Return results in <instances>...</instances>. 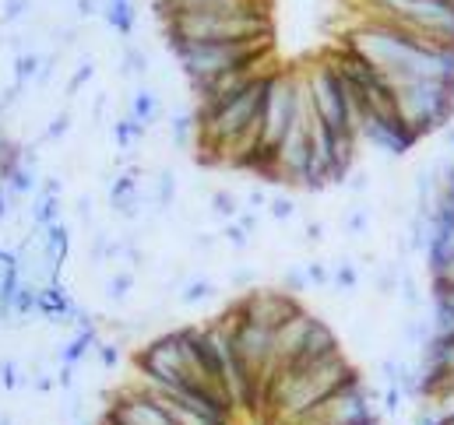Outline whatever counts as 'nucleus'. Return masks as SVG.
Masks as SVG:
<instances>
[{"label": "nucleus", "instance_id": "24", "mask_svg": "<svg viewBox=\"0 0 454 425\" xmlns=\"http://www.w3.org/2000/svg\"><path fill=\"white\" fill-rule=\"evenodd\" d=\"M169 134H173V144H176V148H187V144L198 137V120H194V112H187V109L173 112Z\"/></svg>", "mask_w": 454, "mask_h": 425}, {"label": "nucleus", "instance_id": "44", "mask_svg": "<svg viewBox=\"0 0 454 425\" xmlns=\"http://www.w3.org/2000/svg\"><path fill=\"white\" fill-rule=\"evenodd\" d=\"M28 7H32V0H4L0 18H4V21H18V18L28 14Z\"/></svg>", "mask_w": 454, "mask_h": 425}, {"label": "nucleus", "instance_id": "39", "mask_svg": "<svg viewBox=\"0 0 454 425\" xmlns=\"http://www.w3.org/2000/svg\"><path fill=\"white\" fill-rule=\"evenodd\" d=\"M398 296H402V303H405V306H412V310L423 303V292H419V285L412 282V274H409V271H402V285H398Z\"/></svg>", "mask_w": 454, "mask_h": 425}, {"label": "nucleus", "instance_id": "4", "mask_svg": "<svg viewBox=\"0 0 454 425\" xmlns=\"http://www.w3.org/2000/svg\"><path fill=\"white\" fill-rule=\"evenodd\" d=\"M173 57L180 60V71L187 74L191 85L212 81L226 71L261 64L271 53V39H247V42H169Z\"/></svg>", "mask_w": 454, "mask_h": 425}, {"label": "nucleus", "instance_id": "46", "mask_svg": "<svg viewBox=\"0 0 454 425\" xmlns=\"http://www.w3.org/2000/svg\"><path fill=\"white\" fill-rule=\"evenodd\" d=\"M307 274H310V285H332V271L321 260H310L307 264Z\"/></svg>", "mask_w": 454, "mask_h": 425}, {"label": "nucleus", "instance_id": "11", "mask_svg": "<svg viewBox=\"0 0 454 425\" xmlns=\"http://www.w3.org/2000/svg\"><path fill=\"white\" fill-rule=\"evenodd\" d=\"M356 134L359 141H366L384 155H409L419 144L416 130L402 120L398 109H363L356 116Z\"/></svg>", "mask_w": 454, "mask_h": 425}, {"label": "nucleus", "instance_id": "12", "mask_svg": "<svg viewBox=\"0 0 454 425\" xmlns=\"http://www.w3.org/2000/svg\"><path fill=\"white\" fill-rule=\"evenodd\" d=\"M232 310L243 320H250V323H257V327L275 334L286 320L303 313V303H300V296H293L286 289H250L247 296H239L232 303Z\"/></svg>", "mask_w": 454, "mask_h": 425}, {"label": "nucleus", "instance_id": "38", "mask_svg": "<svg viewBox=\"0 0 454 425\" xmlns=\"http://www.w3.org/2000/svg\"><path fill=\"white\" fill-rule=\"evenodd\" d=\"M430 306L451 310L454 313V285H448V282H430Z\"/></svg>", "mask_w": 454, "mask_h": 425}, {"label": "nucleus", "instance_id": "3", "mask_svg": "<svg viewBox=\"0 0 454 425\" xmlns=\"http://www.w3.org/2000/svg\"><path fill=\"white\" fill-rule=\"evenodd\" d=\"M271 32V18L264 0H250L243 7L223 11H191L162 18L166 42H247L264 39Z\"/></svg>", "mask_w": 454, "mask_h": 425}, {"label": "nucleus", "instance_id": "25", "mask_svg": "<svg viewBox=\"0 0 454 425\" xmlns=\"http://www.w3.org/2000/svg\"><path fill=\"white\" fill-rule=\"evenodd\" d=\"M35 162H25L21 169H14L11 176H7V190H11V197L18 201V197H28V194H35Z\"/></svg>", "mask_w": 454, "mask_h": 425}, {"label": "nucleus", "instance_id": "23", "mask_svg": "<svg viewBox=\"0 0 454 425\" xmlns=\"http://www.w3.org/2000/svg\"><path fill=\"white\" fill-rule=\"evenodd\" d=\"M53 221H60V197L39 190V197H35V205H32V225H35V228H46V225H53Z\"/></svg>", "mask_w": 454, "mask_h": 425}, {"label": "nucleus", "instance_id": "42", "mask_svg": "<svg viewBox=\"0 0 454 425\" xmlns=\"http://www.w3.org/2000/svg\"><path fill=\"white\" fill-rule=\"evenodd\" d=\"M402 401H405V394H402V387H384V394H380V412H387V415H398L402 412Z\"/></svg>", "mask_w": 454, "mask_h": 425}, {"label": "nucleus", "instance_id": "49", "mask_svg": "<svg viewBox=\"0 0 454 425\" xmlns=\"http://www.w3.org/2000/svg\"><path fill=\"white\" fill-rule=\"evenodd\" d=\"M14 212V197H11V190H7V183H0V225L7 221V214Z\"/></svg>", "mask_w": 454, "mask_h": 425}, {"label": "nucleus", "instance_id": "20", "mask_svg": "<svg viewBox=\"0 0 454 425\" xmlns=\"http://www.w3.org/2000/svg\"><path fill=\"white\" fill-rule=\"evenodd\" d=\"M130 120H137L141 127H152L159 116H162V99L152 92V89H137L134 96H130V112H127Z\"/></svg>", "mask_w": 454, "mask_h": 425}, {"label": "nucleus", "instance_id": "10", "mask_svg": "<svg viewBox=\"0 0 454 425\" xmlns=\"http://www.w3.org/2000/svg\"><path fill=\"white\" fill-rule=\"evenodd\" d=\"M377 394L359 380L345 383L341 390H335L332 398H325L321 405H314L307 415H300L296 422L289 425H366V422H377L380 412H377Z\"/></svg>", "mask_w": 454, "mask_h": 425}, {"label": "nucleus", "instance_id": "31", "mask_svg": "<svg viewBox=\"0 0 454 425\" xmlns=\"http://www.w3.org/2000/svg\"><path fill=\"white\" fill-rule=\"evenodd\" d=\"M130 289H134V274L130 271H116L114 278L106 282V299L110 303H123L130 296Z\"/></svg>", "mask_w": 454, "mask_h": 425}, {"label": "nucleus", "instance_id": "26", "mask_svg": "<svg viewBox=\"0 0 454 425\" xmlns=\"http://www.w3.org/2000/svg\"><path fill=\"white\" fill-rule=\"evenodd\" d=\"M148 127H141L137 120H130V116H120L114 123V137H116V148L120 151H130L137 141H141V134H145Z\"/></svg>", "mask_w": 454, "mask_h": 425}, {"label": "nucleus", "instance_id": "33", "mask_svg": "<svg viewBox=\"0 0 454 425\" xmlns=\"http://www.w3.org/2000/svg\"><path fill=\"white\" fill-rule=\"evenodd\" d=\"M123 74H137V78L148 74V57H145V50H137V46H127V50H123Z\"/></svg>", "mask_w": 454, "mask_h": 425}, {"label": "nucleus", "instance_id": "15", "mask_svg": "<svg viewBox=\"0 0 454 425\" xmlns=\"http://www.w3.org/2000/svg\"><path fill=\"white\" fill-rule=\"evenodd\" d=\"M103 341V330H99V323L92 320V313H85L82 306H78V317H74V334H71V341L60 348V366H78L82 359H89L92 352H96V344Z\"/></svg>", "mask_w": 454, "mask_h": 425}, {"label": "nucleus", "instance_id": "5", "mask_svg": "<svg viewBox=\"0 0 454 425\" xmlns=\"http://www.w3.org/2000/svg\"><path fill=\"white\" fill-rule=\"evenodd\" d=\"M395 99L402 120L416 130V137H430L437 130H448L454 120V81L441 78H409L395 81Z\"/></svg>", "mask_w": 454, "mask_h": 425}, {"label": "nucleus", "instance_id": "55", "mask_svg": "<svg viewBox=\"0 0 454 425\" xmlns=\"http://www.w3.org/2000/svg\"><path fill=\"white\" fill-rule=\"evenodd\" d=\"M232 282H236V285H247V282H254V271H250V267H247V271H236Z\"/></svg>", "mask_w": 454, "mask_h": 425}, {"label": "nucleus", "instance_id": "21", "mask_svg": "<svg viewBox=\"0 0 454 425\" xmlns=\"http://www.w3.org/2000/svg\"><path fill=\"white\" fill-rule=\"evenodd\" d=\"M173 201H176V176H173V169H159L155 183H152V205L159 212H169Z\"/></svg>", "mask_w": 454, "mask_h": 425}, {"label": "nucleus", "instance_id": "13", "mask_svg": "<svg viewBox=\"0 0 454 425\" xmlns=\"http://www.w3.org/2000/svg\"><path fill=\"white\" fill-rule=\"evenodd\" d=\"M39 236V250H43V264H46V282H60V271L71 257V228L67 221H53L46 228H35Z\"/></svg>", "mask_w": 454, "mask_h": 425}, {"label": "nucleus", "instance_id": "32", "mask_svg": "<svg viewBox=\"0 0 454 425\" xmlns=\"http://www.w3.org/2000/svg\"><path fill=\"white\" fill-rule=\"evenodd\" d=\"M282 289H286V292H293V296H303L307 289H314V285H310L307 267H303V264H300V267H289V271L282 274Z\"/></svg>", "mask_w": 454, "mask_h": 425}, {"label": "nucleus", "instance_id": "16", "mask_svg": "<svg viewBox=\"0 0 454 425\" xmlns=\"http://www.w3.org/2000/svg\"><path fill=\"white\" fill-rule=\"evenodd\" d=\"M74 317H78V303L71 299L67 285L64 282H43L39 285V320L64 327V323H74Z\"/></svg>", "mask_w": 454, "mask_h": 425}, {"label": "nucleus", "instance_id": "19", "mask_svg": "<svg viewBox=\"0 0 454 425\" xmlns=\"http://www.w3.org/2000/svg\"><path fill=\"white\" fill-rule=\"evenodd\" d=\"M103 21L114 28L116 35H130L137 28V11L134 0H103Z\"/></svg>", "mask_w": 454, "mask_h": 425}, {"label": "nucleus", "instance_id": "40", "mask_svg": "<svg viewBox=\"0 0 454 425\" xmlns=\"http://www.w3.org/2000/svg\"><path fill=\"white\" fill-rule=\"evenodd\" d=\"M366 228H370V214L363 212V208H352V212L345 214V232L356 239V236H366Z\"/></svg>", "mask_w": 454, "mask_h": 425}, {"label": "nucleus", "instance_id": "6", "mask_svg": "<svg viewBox=\"0 0 454 425\" xmlns=\"http://www.w3.org/2000/svg\"><path fill=\"white\" fill-rule=\"evenodd\" d=\"M366 18L391 21L419 39L454 46V0H363Z\"/></svg>", "mask_w": 454, "mask_h": 425}, {"label": "nucleus", "instance_id": "27", "mask_svg": "<svg viewBox=\"0 0 454 425\" xmlns=\"http://www.w3.org/2000/svg\"><path fill=\"white\" fill-rule=\"evenodd\" d=\"M212 296H215V282H212V278H191V282L184 285V292H180V303L198 306V303H208Z\"/></svg>", "mask_w": 454, "mask_h": 425}, {"label": "nucleus", "instance_id": "34", "mask_svg": "<svg viewBox=\"0 0 454 425\" xmlns=\"http://www.w3.org/2000/svg\"><path fill=\"white\" fill-rule=\"evenodd\" d=\"M92 78H96V60H92V57H85V60L78 64V71L71 74V81H67V92H71V96H74V92H82V89H85Z\"/></svg>", "mask_w": 454, "mask_h": 425}, {"label": "nucleus", "instance_id": "57", "mask_svg": "<svg viewBox=\"0 0 454 425\" xmlns=\"http://www.w3.org/2000/svg\"><path fill=\"white\" fill-rule=\"evenodd\" d=\"M366 425H380V419H377V422H366Z\"/></svg>", "mask_w": 454, "mask_h": 425}, {"label": "nucleus", "instance_id": "37", "mask_svg": "<svg viewBox=\"0 0 454 425\" xmlns=\"http://www.w3.org/2000/svg\"><path fill=\"white\" fill-rule=\"evenodd\" d=\"M268 214H271L275 221H286V218L296 214V201H293L289 194H271V197H268Z\"/></svg>", "mask_w": 454, "mask_h": 425}, {"label": "nucleus", "instance_id": "7", "mask_svg": "<svg viewBox=\"0 0 454 425\" xmlns=\"http://www.w3.org/2000/svg\"><path fill=\"white\" fill-rule=\"evenodd\" d=\"M134 373H137V383L152 387V390H162L166 398L180 394L184 383L194 376L191 366H187V355H184V344H180V327L176 330H166L152 341H145L137 352H134Z\"/></svg>", "mask_w": 454, "mask_h": 425}, {"label": "nucleus", "instance_id": "22", "mask_svg": "<svg viewBox=\"0 0 454 425\" xmlns=\"http://www.w3.org/2000/svg\"><path fill=\"white\" fill-rule=\"evenodd\" d=\"M43 64H46V60H43L39 53H18V57H14V67H11L14 85H18V89H25L28 81H35V78L43 74Z\"/></svg>", "mask_w": 454, "mask_h": 425}, {"label": "nucleus", "instance_id": "29", "mask_svg": "<svg viewBox=\"0 0 454 425\" xmlns=\"http://www.w3.org/2000/svg\"><path fill=\"white\" fill-rule=\"evenodd\" d=\"M332 285L339 289L341 296L356 292V289H359V267H356V264H348V260H341L339 267L332 271Z\"/></svg>", "mask_w": 454, "mask_h": 425}, {"label": "nucleus", "instance_id": "8", "mask_svg": "<svg viewBox=\"0 0 454 425\" xmlns=\"http://www.w3.org/2000/svg\"><path fill=\"white\" fill-rule=\"evenodd\" d=\"M307 81V92H310V109L314 116L335 134V137H356V116H352V103H348V89H345V78L339 74V67L328 60H321L314 71L303 74Z\"/></svg>", "mask_w": 454, "mask_h": 425}, {"label": "nucleus", "instance_id": "28", "mask_svg": "<svg viewBox=\"0 0 454 425\" xmlns=\"http://www.w3.org/2000/svg\"><path fill=\"white\" fill-rule=\"evenodd\" d=\"M166 405H169V415H173L176 425H232V422H215V419H208V415H201V412H194V408H187V405H180L173 398H166Z\"/></svg>", "mask_w": 454, "mask_h": 425}, {"label": "nucleus", "instance_id": "43", "mask_svg": "<svg viewBox=\"0 0 454 425\" xmlns=\"http://www.w3.org/2000/svg\"><path fill=\"white\" fill-rule=\"evenodd\" d=\"M96 355H99V362H103L106 369L120 366V348H116V341H110V337H103V341L96 344Z\"/></svg>", "mask_w": 454, "mask_h": 425}, {"label": "nucleus", "instance_id": "56", "mask_svg": "<svg viewBox=\"0 0 454 425\" xmlns=\"http://www.w3.org/2000/svg\"><path fill=\"white\" fill-rule=\"evenodd\" d=\"M0 425H11V419H7V415H4V419H0Z\"/></svg>", "mask_w": 454, "mask_h": 425}, {"label": "nucleus", "instance_id": "18", "mask_svg": "<svg viewBox=\"0 0 454 425\" xmlns=\"http://www.w3.org/2000/svg\"><path fill=\"white\" fill-rule=\"evenodd\" d=\"M250 0H155L159 21L169 14H191V11H223V7H243Z\"/></svg>", "mask_w": 454, "mask_h": 425}, {"label": "nucleus", "instance_id": "51", "mask_svg": "<svg viewBox=\"0 0 454 425\" xmlns=\"http://www.w3.org/2000/svg\"><path fill=\"white\" fill-rule=\"evenodd\" d=\"M416 425H448V422H444L430 405H423V408H419V415H416Z\"/></svg>", "mask_w": 454, "mask_h": 425}, {"label": "nucleus", "instance_id": "45", "mask_svg": "<svg viewBox=\"0 0 454 425\" xmlns=\"http://www.w3.org/2000/svg\"><path fill=\"white\" fill-rule=\"evenodd\" d=\"M67 130H71V116H67V112H60V116L46 127V134H43V137H46V141H60Z\"/></svg>", "mask_w": 454, "mask_h": 425}, {"label": "nucleus", "instance_id": "50", "mask_svg": "<svg viewBox=\"0 0 454 425\" xmlns=\"http://www.w3.org/2000/svg\"><path fill=\"white\" fill-rule=\"evenodd\" d=\"M268 197H271V194H268L264 187H254V190H250V205H247V208H250V212H261V208H268Z\"/></svg>", "mask_w": 454, "mask_h": 425}, {"label": "nucleus", "instance_id": "52", "mask_svg": "<svg viewBox=\"0 0 454 425\" xmlns=\"http://www.w3.org/2000/svg\"><path fill=\"white\" fill-rule=\"evenodd\" d=\"M348 176H352V180H348V187H352L356 194H363V190L370 187V180H366V173H348Z\"/></svg>", "mask_w": 454, "mask_h": 425}, {"label": "nucleus", "instance_id": "41", "mask_svg": "<svg viewBox=\"0 0 454 425\" xmlns=\"http://www.w3.org/2000/svg\"><path fill=\"white\" fill-rule=\"evenodd\" d=\"M219 236L226 239L229 246H236V250H243V246L250 243V232H247V228H243V225H239L236 218H232V221H226V228H223Z\"/></svg>", "mask_w": 454, "mask_h": 425}, {"label": "nucleus", "instance_id": "9", "mask_svg": "<svg viewBox=\"0 0 454 425\" xmlns=\"http://www.w3.org/2000/svg\"><path fill=\"white\" fill-rule=\"evenodd\" d=\"M300 89H303V74H296V71L275 67L268 74L264 103H261V144L278 151L282 137L289 134V127L300 112Z\"/></svg>", "mask_w": 454, "mask_h": 425}, {"label": "nucleus", "instance_id": "17", "mask_svg": "<svg viewBox=\"0 0 454 425\" xmlns=\"http://www.w3.org/2000/svg\"><path fill=\"white\" fill-rule=\"evenodd\" d=\"M141 201H145V197H141V169L130 166V169H123L114 183H110V208H114V214H120V218L134 221V218L141 214Z\"/></svg>", "mask_w": 454, "mask_h": 425}, {"label": "nucleus", "instance_id": "36", "mask_svg": "<svg viewBox=\"0 0 454 425\" xmlns=\"http://www.w3.org/2000/svg\"><path fill=\"white\" fill-rule=\"evenodd\" d=\"M21 383H25L21 366H18L14 359H4V362H0V387H4V390H18Z\"/></svg>", "mask_w": 454, "mask_h": 425}, {"label": "nucleus", "instance_id": "30", "mask_svg": "<svg viewBox=\"0 0 454 425\" xmlns=\"http://www.w3.org/2000/svg\"><path fill=\"white\" fill-rule=\"evenodd\" d=\"M212 212L219 214L223 221L239 218V201H236V194H232V190H215V194H212Z\"/></svg>", "mask_w": 454, "mask_h": 425}, {"label": "nucleus", "instance_id": "48", "mask_svg": "<svg viewBox=\"0 0 454 425\" xmlns=\"http://www.w3.org/2000/svg\"><path fill=\"white\" fill-rule=\"evenodd\" d=\"M74 11H78V18H96L103 11V0H78Z\"/></svg>", "mask_w": 454, "mask_h": 425}, {"label": "nucleus", "instance_id": "14", "mask_svg": "<svg viewBox=\"0 0 454 425\" xmlns=\"http://www.w3.org/2000/svg\"><path fill=\"white\" fill-rule=\"evenodd\" d=\"M314 320H317L314 313H307V310H303V313H296L293 320H286V323L275 330V373L300 359L303 341H307V334H310Z\"/></svg>", "mask_w": 454, "mask_h": 425}, {"label": "nucleus", "instance_id": "53", "mask_svg": "<svg viewBox=\"0 0 454 425\" xmlns=\"http://www.w3.org/2000/svg\"><path fill=\"white\" fill-rule=\"evenodd\" d=\"M325 239V225L321 221H310L307 225V243H321Z\"/></svg>", "mask_w": 454, "mask_h": 425}, {"label": "nucleus", "instance_id": "1", "mask_svg": "<svg viewBox=\"0 0 454 425\" xmlns=\"http://www.w3.org/2000/svg\"><path fill=\"white\" fill-rule=\"evenodd\" d=\"M345 46L363 53L391 85L409 78H441L454 81V46H441L430 39H419L391 21L366 18L345 32Z\"/></svg>", "mask_w": 454, "mask_h": 425}, {"label": "nucleus", "instance_id": "47", "mask_svg": "<svg viewBox=\"0 0 454 425\" xmlns=\"http://www.w3.org/2000/svg\"><path fill=\"white\" fill-rule=\"evenodd\" d=\"M430 282H448V285H454V257L444 260V264H437V267H430Z\"/></svg>", "mask_w": 454, "mask_h": 425}, {"label": "nucleus", "instance_id": "35", "mask_svg": "<svg viewBox=\"0 0 454 425\" xmlns=\"http://www.w3.org/2000/svg\"><path fill=\"white\" fill-rule=\"evenodd\" d=\"M402 271H405V267H380V271H377V292H380V296H395L398 285H402Z\"/></svg>", "mask_w": 454, "mask_h": 425}, {"label": "nucleus", "instance_id": "2", "mask_svg": "<svg viewBox=\"0 0 454 425\" xmlns=\"http://www.w3.org/2000/svg\"><path fill=\"white\" fill-rule=\"evenodd\" d=\"M352 380H359V373L345 352L325 355V359L307 362V366H286L268 383L261 415L275 419V425L296 422L300 415H307L314 405H321L325 398H332L335 390H341Z\"/></svg>", "mask_w": 454, "mask_h": 425}, {"label": "nucleus", "instance_id": "54", "mask_svg": "<svg viewBox=\"0 0 454 425\" xmlns=\"http://www.w3.org/2000/svg\"><path fill=\"white\" fill-rule=\"evenodd\" d=\"M78 212H82V218H85V221H92V197H82Z\"/></svg>", "mask_w": 454, "mask_h": 425}]
</instances>
